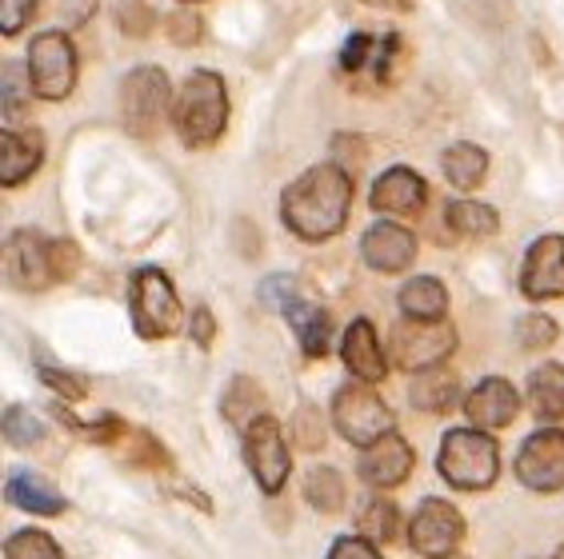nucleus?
<instances>
[{"mask_svg": "<svg viewBox=\"0 0 564 559\" xmlns=\"http://www.w3.org/2000/svg\"><path fill=\"white\" fill-rule=\"evenodd\" d=\"M352 176L340 164H313L281 196V220L308 244L333 240L348 224Z\"/></svg>", "mask_w": 564, "mask_h": 559, "instance_id": "obj_1", "label": "nucleus"}, {"mask_svg": "<svg viewBox=\"0 0 564 559\" xmlns=\"http://www.w3.org/2000/svg\"><path fill=\"white\" fill-rule=\"evenodd\" d=\"M33 92V85H24L21 80V68L9 65L4 68V97H0V105H4V117L17 120L21 117V108H24V97Z\"/></svg>", "mask_w": 564, "mask_h": 559, "instance_id": "obj_39", "label": "nucleus"}, {"mask_svg": "<svg viewBox=\"0 0 564 559\" xmlns=\"http://www.w3.org/2000/svg\"><path fill=\"white\" fill-rule=\"evenodd\" d=\"M169 105H173V88H169V76L161 68L141 65L132 68L120 85V117H124V129L132 136H152L161 129L164 117H169Z\"/></svg>", "mask_w": 564, "mask_h": 559, "instance_id": "obj_5", "label": "nucleus"}, {"mask_svg": "<svg viewBox=\"0 0 564 559\" xmlns=\"http://www.w3.org/2000/svg\"><path fill=\"white\" fill-rule=\"evenodd\" d=\"M404 56H409V48H404L401 33L377 36V53H372V65H369L372 80H377V85H392L404 68Z\"/></svg>", "mask_w": 564, "mask_h": 559, "instance_id": "obj_31", "label": "nucleus"}, {"mask_svg": "<svg viewBox=\"0 0 564 559\" xmlns=\"http://www.w3.org/2000/svg\"><path fill=\"white\" fill-rule=\"evenodd\" d=\"M4 280L21 292L53 288V240H44L33 228H21L4 240Z\"/></svg>", "mask_w": 564, "mask_h": 559, "instance_id": "obj_10", "label": "nucleus"}, {"mask_svg": "<svg viewBox=\"0 0 564 559\" xmlns=\"http://www.w3.org/2000/svg\"><path fill=\"white\" fill-rule=\"evenodd\" d=\"M12 507H21V512H33V516H61L65 512V495L56 492L44 475L33 472H12L9 475V487H4Z\"/></svg>", "mask_w": 564, "mask_h": 559, "instance_id": "obj_20", "label": "nucleus"}, {"mask_svg": "<svg viewBox=\"0 0 564 559\" xmlns=\"http://www.w3.org/2000/svg\"><path fill=\"white\" fill-rule=\"evenodd\" d=\"M372 9H389V12H409L413 9V0H365Z\"/></svg>", "mask_w": 564, "mask_h": 559, "instance_id": "obj_45", "label": "nucleus"}, {"mask_svg": "<svg viewBox=\"0 0 564 559\" xmlns=\"http://www.w3.org/2000/svg\"><path fill=\"white\" fill-rule=\"evenodd\" d=\"M44 136L36 129H4V156H0V184L17 188L41 168Z\"/></svg>", "mask_w": 564, "mask_h": 559, "instance_id": "obj_19", "label": "nucleus"}, {"mask_svg": "<svg viewBox=\"0 0 564 559\" xmlns=\"http://www.w3.org/2000/svg\"><path fill=\"white\" fill-rule=\"evenodd\" d=\"M29 85L41 100H65L76 88V48L68 33H41L29 44Z\"/></svg>", "mask_w": 564, "mask_h": 559, "instance_id": "obj_7", "label": "nucleus"}, {"mask_svg": "<svg viewBox=\"0 0 564 559\" xmlns=\"http://www.w3.org/2000/svg\"><path fill=\"white\" fill-rule=\"evenodd\" d=\"M445 220L460 237H492L500 228L497 212H492L489 205H480V200H453V205L445 208Z\"/></svg>", "mask_w": 564, "mask_h": 559, "instance_id": "obj_28", "label": "nucleus"}, {"mask_svg": "<svg viewBox=\"0 0 564 559\" xmlns=\"http://www.w3.org/2000/svg\"><path fill=\"white\" fill-rule=\"evenodd\" d=\"M460 539H465L460 512L448 500H436V495L421 500L413 524H409V548L424 559H441V556H453L460 548Z\"/></svg>", "mask_w": 564, "mask_h": 559, "instance_id": "obj_11", "label": "nucleus"}, {"mask_svg": "<svg viewBox=\"0 0 564 559\" xmlns=\"http://www.w3.org/2000/svg\"><path fill=\"white\" fill-rule=\"evenodd\" d=\"M529 408L541 419H564V364H544L532 372Z\"/></svg>", "mask_w": 564, "mask_h": 559, "instance_id": "obj_23", "label": "nucleus"}, {"mask_svg": "<svg viewBox=\"0 0 564 559\" xmlns=\"http://www.w3.org/2000/svg\"><path fill=\"white\" fill-rule=\"evenodd\" d=\"M284 316H289V324H293V332H296V340H301L304 355H325V348H328V328H333V324H328L325 308L296 300Z\"/></svg>", "mask_w": 564, "mask_h": 559, "instance_id": "obj_26", "label": "nucleus"}, {"mask_svg": "<svg viewBox=\"0 0 564 559\" xmlns=\"http://www.w3.org/2000/svg\"><path fill=\"white\" fill-rule=\"evenodd\" d=\"M181 4H200V0H181Z\"/></svg>", "mask_w": 564, "mask_h": 559, "instance_id": "obj_47", "label": "nucleus"}, {"mask_svg": "<svg viewBox=\"0 0 564 559\" xmlns=\"http://www.w3.org/2000/svg\"><path fill=\"white\" fill-rule=\"evenodd\" d=\"M76 268H80V248L73 240H53V276L56 284L61 280H73Z\"/></svg>", "mask_w": 564, "mask_h": 559, "instance_id": "obj_42", "label": "nucleus"}, {"mask_svg": "<svg viewBox=\"0 0 564 559\" xmlns=\"http://www.w3.org/2000/svg\"><path fill=\"white\" fill-rule=\"evenodd\" d=\"M360 256L372 272H384V276H397L416 260V237L401 224H372L360 240Z\"/></svg>", "mask_w": 564, "mask_h": 559, "instance_id": "obj_16", "label": "nucleus"}, {"mask_svg": "<svg viewBox=\"0 0 564 559\" xmlns=\"http://www.w3.org/2000/svg\"><path fill=\"white\" fill-rule=\"evenodd\" d=\"M0 431H4V440H9L12 448H33V443H41L44 436H48V431H44V419L36 416V412L21 408V404H12V408L4 412Z\"/></svg>", "mask_w": 564, "mask_h": 559, "instance_id": "obj_30", "label": "nucleus"}, {"mask_svg": "<svg viewBox=\"0 0 564 559\" xmlns=\"http://www.w3.org/2000/svg\"><path fill=\"white\" fill-rule=\"evenodd\" d=\"M517 412H521V396H517V387H512L505 376L480 380V384L465 396V416L485 431L509 428L512 419H517Z\"/></svg>", "mask_w": 564, "mask_h": 559, "instance_id": "obj_15", "label": "nucleus"}, {"mask_svg": "<svg viewBox=\"0 0 564 559\" xmlns=\"http://www.w3.org/2000/svg\"><path fill=\"white\" fill-rule=\"evenodd\" d=\"M429 200V184L413 168H389L372 184V208L384 216H416Z\"/></svg>", "mask_w": 564, "mask_h": 559, "instance_id": "obj_17", "label": "nucleus"}, {"mask_svg": "<svg viewBox=\"0 0 564 559\" xmlns=\"http://www.w3.org/2000/svg\"><path fill=\"white\" fill-rule=\"evenodd\" d=\"M441 559H465V556H456V551H453V556H441Z\"/></svg>", "mask_w": 564, "mask_h": 559, "instance_id": "obj_46", "label": "nucleus"}, {"mask_svg": "<svg viewBox=\"0 0 564 559\" xmlns=\"http://www.w3.org/2000/svg\"><path fill=\"white\" fill-rule=\"evenodd\" d=\"M521 292L529 300H556V296H564V237L532 240L521 268Z\"/></svg>", "mask_w": 564, "mask_h": 559, "instance_id": "obj_13", "label": "nucleus"}, {"mask_svg": "<svg viewBox=\"0 0 564 559\" xmlns=\"http://www.w3.org/2000/svg\"><path fill=\"white\" fill-rule=\"evenodd\" d=\"M333 424H337V431L348 443L369 448V443H377L380 436L392 431V412H389V404L360 380V384L340 387L337 396H333Z\"/></svg>", "mask_w": 564, "mask_h": 559, "instance_id": "obj_6", "label": "nucleus"}, {"mask_svg": "<svg viewBox=\"0 0 564 559\" xmlns=\"http://www.w3.org/2000/svg\"><path fill=\"white\" fill-rule=\"evenodd\" d=\"M340 355H345V368L365 384H380L384 372H389V360H384V348L377 340V328L369 320H352L345 332V344H340Z\"/></svg>", "mask_w": 564, "mask_h": 559, "instance_id": "obj_18", "label": "nucleus"}, {"mask_svg": "<svg viewBox=\"0 0 564 559\" xmlns=\"http://www.w3.org/2000/svg\"><path fill=\"white\" fill-rule=\"evenodd\" d=\"M328 559H384L380 544H372L369 536H340L328 551Z\"/></svg>", "mask_w": 564, "mask_h": 559, "instance_id": "obj_41", "label": "nucleus"}, {"mask_svg": "<svg viewBox=\"0 0 564 559\" xmlns=\"http://www.w3.org/2000/svg\"><path fill=\"white\" fill-rule=\"evenodd\" d=\"M293 440L301 443V448H308V452L325 448V416H321L313 404H304L293 416Z\"/></svg>", "mask_w": 564, "mask_h": 559, "instance_id": "obj_36", "label": "nucleus"}, {"mask_svg": "<svg viewBox=\"0 0 564 559\" xmlns=\"http://www.w3.org/2000/svg\"><path fill=\"white\" fill-rule=\"evenodd\" d=\"M129 300H132V328H137V336H144V340H169V336L181 328V320H185L173 280L164 276L161 268L137 272L129 288Z\"/></svg>", "mask_w": 564, "mask_h": 559, "instance_id": "obj_4", "label": "nucleus"}, {"mask_svg": "<svg viewBox=\"0 0 564 559\" xmlns=\"http://www.w3.org/2000/svg\"><path fill=\"white\" fill-rule=\"evenodd\" d=\"M245 460H249V472L257 475L264 495H276L293 472V456H289V443H284V431L276 424V416L264 412L249 431H245Z\"/></svg>", "mask_w": 564, "mask_h": 559, "instance_id": "obj_9", "label": "nucleus"}, {"mask_svg": "<svg viewBox=\"0 0 564 559\" xmlns=\"http://www.w3.org/2000/svg\"><path fill=\"white\" fill-rule=\"evenodd\" d=\"M41 380L53 387V392H61L65 399H85V392H88L73 372H56V368H41Z\"/></svg>", "mask_w": 564, "mask_h": 559, "instance_id": "obj_43", "label": "nucleus"}, {"mask_svg": "<svg viewBox=\"0 0 564 559\" xmlns=\"http://www.w3.org/2000/svg\"><path fill=\"white\" fill-rule=\"evenodd\" d=\"M372 53H377V36H369V33H352V36L345 41V48H340V68H345L348 76L369 73Z\"/></svg>", "mask_w": 564, "mask_h": 559, "instance_id": "obj_35", "label": "nucleus"}, {"mask_svg": "<svg viewBox=\"0 0 564 559\" xmlns=\"http://www.w3.org/2000/svg\"><path fill=\"white\" fill-rule=\"evenodd\" d=\"M517 480L529 492H564V431H532L517 456Z\"/></svg>", "mask_w": 564, "mask_h": 559, "instance_id": "obj_12", "label": "nucleus"}, {"mask_svg": "<svg viewBox=\"0 0 564 559\" xmlns=\"http://www.w3.org/2000/svg\"><path fill=\"white\" fill-rule=\"evenodd\" d=\"M220 412H225V419L232 424V428L245 436V431L257 424V419L264 416V392L257 380L249 376H237L232 384H228L225 399H220Z\"/></svg>", "mask_w": 564, "mask_h": 559, "instance_id": "obj_22", "label": "nucleus"}, {"mask_svg": "<svg viewBox=\"0 0 564 559\" xmlns=\"http://www.w3.org/2000/svg\"><path fill=\"white\" fill-rule=\"evenodd\" d=\"M397 304H401V313L409 320H445L448 316V292L436 276L409 280L401 288V296H397Z\"/></svg>", "mask_w": 564, "mask_h": 559, "instance_id": "obj_21", "label": "nucleus"}, {"mask_svg": "<svg viewBox=\"0 0 564 559\" xmlns=\"http://www.w3.org/2000/svg\"><path fill=\"white\" fill-rule=\"evenodd\" d=\"M36 17V0H0V29L4 36H17Z\"/></svg>", "mask_w": 564, "mask_h": 559, "instance_id": "obj_40", "label": "nucleus"}, {"mask_svg": "<svg viewBox=\"0 0 564 559\" xmlns=\"http://www.w3.org/2000/svg\"><path fill=\"white\" fill-rule=\"evenodd\" d=\"M257 300L264 304V308H272V313H289L296 300H301V284H296L289 272H272V276L261 280V288H257Z\"/></svg>", "mask_w": 564, "mask_h": 559, "instance_id": "obj_34", "label": "nucleus"}, {"mask_svg": "<svg viewBox=\"0 0 564 559\" xmlns=\"http://www.w3.org/2000/svg\"><path fill=\"white\" fill-rule=\"evenodd\" d=\"M345 480H340L337 468H313V472L304 475V500L316 507V512H325V516H337L340 507H345Z\"/></svg>", "mask_w": 564, "mask_h": 559, "instance_id": "obj_27", "label": "nucleus"}, {"mask_svg": "<svg viewBox=\"0 0 564 559\" xmlns=\"http://www.w3.org/2000/svg\"><path fill=\"white\" fill-rule=\"evenodd\" d=\"M436 468L456 492H485L500 472V452L485 428H453L441 443Z\"/></svg>", "mask_w": 564, "mask_h": 559, "instance_id": "obj_3", "label": "nucleus"}, {"mask_svg": "<svg viewBox=\"0 0 564 559\" xmlns=\"http://www.w3.org/2000/svg\"><path fill=\"white\" fill-rule=\"evenodd\" d=\"M556 336H561V328H556L553 316H544V313H529V316H521V324H517V344H521L524 352H544V348H553Z\"/></svg>", "mask_w": 564, "mask_h": 559, "instance_id": "obj_33", "label": "nucleus"}, {"mask_svg": "<svg viewBox=\"0 0 564 559\" xmlns=\"http://www.w3.org/2000/svg\"><path fill=\"white\" fill-rule=\"evenodd\" d=\"M441 164H445V176L453 188L473 193V188L485 180V173H489V152L477 149V144H453Z\"/></svg>", "mask_w": 564, "mask_h": 559, "instance_id": "obj_25", "label": "nucleus"}, {"mask_svg": "<svg viewBox=\"0 0 564 559\" xmlns=\"http://www.w3.org/2000/svg\"><path fill=\"white\" fill-rule=\"evenodd\" d=\"M188 332H193V344L200 348V352H208V348H213V336H217V320H213V313H208V308H196Z\"/></svg>", "mask_w": 564, "mask_h": 559, "instance_id": "obj_44", "label": "nucleus"}, {"mask_svg": "<svg viewBox=\"0 0 564 559\" xmlns=\"http://www.w3.org/2000/svg\"><path fill=\"white\" fill-rule=\"evenodd\" d=\"M44 9H48V17H53L56 24L80 29V24L97 12V0H44Z\"/></svg>", "mask_w": 564, "mask_h": 559, "instance_id": "obj_38", "label": "nucleus"}, {"mask_svg": "<svg viewBox=\"0 0 564 559\" xmlns=\"http://www.w3.org/2000/svg\"><path fill=\"white\" fill-rule=\"evenodd\" d=\"M228 124V92L225 80L208 68H196L188 73V80L181 85V97H176V132L188 149H208L217 144L220 132Z\"/></svg>", "mask_w": 564, "mask_h": 559, "instance_id": "obj_2", "label": "nucleus"}, {"mask_svg": "<svg viewBox=\"0 0 564 559\" xmlns=\"http://www.w3.org/2000/svg\"><path fill=\"white\" fill-rule=\"evenodd\" d=\"M409 396H413V408L436 416V412L453 408L456 396H460V387H456L453 372H445V368H429V372H416V384Z\"/></svg>", "mask_w": 564, "mask_h": 559, "instance_id": "obj_24", "label": "nucleus"}, {"mask_svg": "<svg viewBox=\"0 0 564 559\" xmlns=\"http://www.w3.org/2000/svg\"><path fill=\"white\" fill-rule=\"evenodd\" d=\"M456 348V328L448 320H409L404 316L392 328V360L404 372H429L441 368Z\"/></svg>", "mask_w": 564, "mask_h": 559, "instance_id": "obj_8", "label": "nucleus"}, {"mask_svg": "<svg viewBox=\"0 0 564 559\" xmlns=\"http://www.w3.org/2000/svg\"><path fill=\"white\" fill-rule=\"evenodd\" d=\"M397 527H401V512L392 500H369L360 512V536H369L372 544H392Z\"/></svg>", "mask_w": 564, "mask_h": 559, "instance_id": "obj_29", "label": "nucleus"}, {"mask_svg": "<svg viewBox=\"0 0 564 559\" xmlns=\"http://www.w3.org/2000/svg\"><path fill=\"white\" fill-rule=\"evenodd\" d=\"M4 559H65V556H61L53 536H44L36 527H24V531H12L9 536Z\"/></svg>", "mask_w": 564, "mask_h": 559, "instance_id": "obj_32", "label": "nucleus"}, {"mask_svg": "<svg viewBox=\"0 0 564 559\" xmlns=\"http://www.w3.org/2000/svg\"><path fill=\"white\" fill-rule=\"evenodd\" d=\"M164 33H169V41L173 44H196L200 41V33H205V24H200V17L193 12V4H185V9H176L173 17H164Z\"/></svg>", "mask_w": 564, "mask_h": 559, "instance_id": "obj_37", "label": "nucleus"}, {"mask_svg": "<svg viewBox=\"0 0 564 559\" xmlns=\"http://www.w3.org/2000/svg\"><path fill=\"white\" fill-rule=\"evenodd\" d=\"M553 559H564V548H561V551H556V556H553Z\"/></svg>", "mask_w": 564, "mask_h": 559, "instance_id": "obj_48", "label": "nucleus"}, {"mask_svg": "<svg viewBox=\"0 0 564 559\" xmlns=\"http://www.w3.org/2000/svg\"><path fill=\"white\" fill-rule=\"evenodd\" d=\"M413 463H416V456H413V448L404 443V436L389 431V436H380L377 443H369V448L360 452L357 472H360V480L372 487H397L409 480Z\"/></svg>", "mask_w": 564, "mask_h": 559, "instance_id": "obj_14", "label": "nucleus"}]
</instances>
